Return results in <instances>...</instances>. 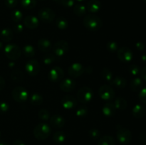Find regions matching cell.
Listing matches in <instances>:
<instances>
[{"instance_id":"28","label":"cell","mask_w":146,"mask_h":145,"mask_svg":"<svg viewBox=\"0 0 146 145\" xmlns=\"http://www.w3.org/2000/svg\"><path fill=\"white\" fill-rule=\"evenodd\" d=\"M113 105L115 106V109H118L120 110H123V109H126L128 103H127V101L124 98H117L115 100V101H114Z\"/></svg>"},{"instance_id":"36","label":"cell","mask_w":146,"mask_h":145,"mask_svg":"<svg viewBox=\"0 0 146 145\" xmlns=\"http://www.w3.org/2000/svg\"><path fill=\"white\" fill-rule=\"evenodd\" d=\"M38 116L39 117L40 119L44 121L48 120V119L51 118V115H50V112H48L47 109H42L38 112Z\"/></svg>"},{"instance_id":"34","label":"cell","mask_w":146,"mask_h":145,"mask_svg":"<svg viewBox=\"0 0 146 145\" xmlns=\"http://www.w3.org/2000/svg\"><path fill=\"white\" fill-rule=\"evenodd\" d=\"M21 5L27 9H31L36 5V0H21Z\"/></svg>"},{"instance_id":"29","label":"cell","mask_w":146,"mask_h":145,"mask_svg":"<svg viewBox=\"0 0 146 145\" xmlns=\"http://www.w3.org/2000/svg\"><path fill=\"white\" fill-rule=\"evenodd\" d=\"M86 7L82 4H76L74 7V12L78 16H83L86 14Z\"/></svg>"},{"instance_id":"52","label":"cell","mask_w":146,"mask_h":145,"mask_svg":"<svg viewBox=\"0 0 146 145\" xmlns=\"http://www.w3.org/2000/svg\"><path fill=\"white\" fill-rule=\"evenodd\" d=\"M14 65H15V63H13V62H11V63H9V66L10 68H13V67L14 66Z\"/></svg>"},{"instance_id":"13","label":"cell","mask_w":146,"mask_h":145,"mask_svg":"<svg viewBox=\"0 0 146 145\" xmlns=\"http://www.w3.org/2000/svg\"><path fill=\"white\" fill-rule=\"evenodd\" d=\"M84 71H85V69H84V66L78 63H73L72 65H70L68 69V72L70 76L74 78H78L81 75H82Z\"/></svg>"},{"instance_id":"1","label":"cell","mask_w":146,"mask_h":145,"mask_svg":"<svg viewBox=\"0 0 146 145\" xmlns=\"http://www.w3.org/2000/svg\"><path fill=\"white\" fill-rule=\"evenodd\" d=\"M84 27L88 31H97L102 27L103 23L101 18L94 14H88L86 16L83 21Z\"/></svg>"},{"instance_id":"42","label":"cell","mask_w":146,"mask_h":145,"mask_svg":"<svg viewBox=\"0 0 146 145\" xmlns=\"http://www.w3.org/2000/svg\"><path fill=\"white\" fill-rule=\"evenodd\" d=\"M9 109V105L6 102H0V113H6Z\"/></svg>"},{"instance_id":"33","label":"cell","mask_w":146,"mask_h":145,"mask_svg":"<svg viewBox=\"0 0 146 145\" xmlns=\"http://www.w3.org/2000/svg\"><path fill=\"white\" fill-rule=\"evenodd\" d=\"M22 51L24 55L28 57V58H31V57L34 56V55H35V50H34V48L31 45H24Z\"/></svg>"},{"instance_id":"8","label":"cell","mask_w":146,"mask_h":145,"mask_svg":"<svg viewBox=\"0 0 146 145\" xmlns=\"http://www.w3.org/2000/svg\"><path fill=\"white\" fill-rule=\"evenodd\" d=\"M100 98L104 101H111L115 97V92L111 86L104 85L98 90Z\"/></svg>"},{"instance_id":"38","label":"cell","mask_w":146,"mask_h":145,"mask_svg":"<svg viewBox=\"0 0 146 145\" xmlns=\"http://www.w3.org/2000/svg\"><path fill=\"white\" fill-rule=\"evenodd\" d=\"M87 113H88V107L86 105H81L77 109L76 115L77 117H83L86 116Z\"/></svg>"},{"instance_id":"3","label":"cell","mask_w":146,"mask_h":145,"mask_svg":"<svg viewBox=\"0 0 146 145\" xmlns=\"http://www.w3.org/2000/svg\"><path fill=\"white\" fill-rule=\"evenodd\" d=\"M4 54L9 59L16 61L21 55V49L18 45L14 44H9L4 47Z\"/></svg>"},{"instance_id":"23","label":"cell","mask_w":146,"mask_h":145,"mask_svg":"<svg viewBox=\"0 0 146 145\" xmlns=\"http://www.w3.org/2000/svg\"><path fill=\"white\" fill-rule=\"evenodd\" d=\"M131 88L134 92H140L143 86V82L140 78H134L131 81Z\"/></svg>"},{"instance_id":"2","label":"cell","mask_w":146,"mask_h":145,"mask_svg":"<svg viewBox=\"0 0 146 145\" xmlns=\"http://www.w3.org/2000/svg\"><path fill=\"white\" fill-rule=\"evenodd\" d=\"M51 132V127L48 124L40 123L37 125L34 128V135L37 139L44 140L49 136Z\"/></svg>"},{"instance_id":"16","label":"cell","mask_w":146,"mask_h":145,"mask_svg":"<svg viewBox=\"0 0 146 145\" xmlns=\"http://www.w3.org/2000/svg\"><path fill=\"white\" fill-rule=\"evenodd\" d=\"M24 25L29 29H35L39 26V21L34 16H27L24 19Z\"/></svg>"},{"instance_id":"35","label":"cell","mask_w":146,"mask_h":145,"mask_svg":"<svg viewBox=\"0 0 146 145\" xmlns=\"http://www.w3.org/2000/svg\"><path fill=\"white\" fill-rule=\"evenodd\" d=\"M23 14L20 10L16 9L11 12V18L15 22H19L21 19H22Z\"/></svg>"},{"instance_id":"7","label":"cell","mask_w":146,"mask_h":145,"mask_svg":"<svg viewBox=\"0 0 146 145\" xmlns=\"http://www.w3.org/2000/svg\"><path fill=\"white\" fill-rule=\"evenodd\" d=\"M38 18L41 21L45 23H51L55 18V13L51 9L48 7H44L38 11Z\"/></svg>"},{"instance_id":"15","label":"cell","mask_w":146,"mask_h":145,"mask_svg":"<svg viewBox=\"0 0 146 145\" xmlns=\"http://www.w3.org/2000/svg\"><path fill=\"white\" fill-rule=\"evenodd\" d=\"M76 88V82L71 78H64L61 80L60 83V88L64 92H70Z\"/></svg>"},{"instance_id":"24","label":"cell","mask_w":146,"mask_h":145,"mask_svg":"<svg viewBox=\"0 0 146 145\" xmlns=\"http://www.w3.org/2000/svg\"><path fill=\"white\" fill-rule=\"evenodd\" d=\"M112 85L118 88H123L126 86L127 80L125 78L121 76H117L115 78H113L112 81L111 82Z\"/></svg>"},{"instance_id":"27","label":"cell","mask_w":146,"mask_h":145,"mask_svg":"<svg viewBox=\"0 0 146 145\" xmlns=\"http://www.w3.org/2000/svg\"><path fill=\"white\" fill-rule=\"evenodd\" d=\"M98 145H115V141L111 136L105 135L100 138L98 142Z\"/></svg>"},{"instance_id":"30","label":"cell","mask_w":146,"mask_h":145,"mask_svg":"<svg viewBox=\"0 0 146 145\" xmlns=\"http://www.w3.org/2000/svg\"><path fill=\"white\" fill-rule=\"evenodd\" d=\"M101 77L106 82H111L113 78V75L111 70L107 68H103L102 72H101Z\"/></svg>"},{"instance_id":"45","label":"cell","mask_w":146,"mask_h":145,"mask_svg":"<svg viewBox=\"0 0 146 145\" xmlns=\"http://www.w3.org/2000/svg\"><path fill=\"white\" fill-rule=\"evenodd\" d=\"M74 0H61V4L66 7H72L74 5Z\"/></svg>"},{"instance_id":"26","label":"cell","mask_w":146,"mask_h":145,"mask_svg":"<svg viewBox=\"0 0 146 145\" xmlns=\"http://www.w3.org/2000/svg\"><path fill=\"white\" fill-rule=\"evenodd\" d=\"M44 102V98L42 95L39 93H34L31 95L30 98V102L34 106H38L41 105Z\"/></svg>"},{"instance_id":"21","label":"cell","mask_w":146,"mask_h":145,"mask_svg":"<svg viewBox=\"0 0 146 145\" xmlns=\"http://www.w3.org/2000/svg\"><path fill=\"white\" fill-rule=\"evenodd\" d=\"M13 37H14V33L9 28H4L0 32V38L4 42H9L13 39Z\"/></svg>"},{"instance_id":"49","label":"cell","mask_w":146,"mask_h":145,"mask_svg":"<svg viewBox=\"0 0 146 145\" xmlns=\"http://www.w3.org/2000/svg\"><path fill=\"white\" fill-rule=\"evenodd\" d=\"M141 78L144 80L146 81V67L143 68L141 71Z\"/></svg>"},{"instance_id":"11","label":"cell","mask_w":146,"mask_h":145,"mask_svg":"<svg viewBox=\"0 0 146 145\" xmlns=\"http://www.w3.org/2000/svg\"><path fill=\"white\" fill-rule=\"evenodd\" d=\"M118 59L124 63H128L133 59V52L128 47H122L117 51Z\"/></svg>"},{"instance_id":"4","label":"cell","mask_w":146,"mask_h":145,"mask_svg":"<svg viewBox=\"0 0 146 145\" xmlns=\"http://www.w3.org/2000/svg\"><path fill=\"white\" fill-rule=\"evenodd\" d=\"M116 135L118 140L122 144H128L132 139V134L131 131L120 125L118 126Z\"/></svg>"},{"instance_id":"57","label":"cell","mask_w":146,"mask_h":145,"mask_svg":"<svg viewBox=\"0 0 146 145\" xmlns=\"http://www.w3.org/2000/svg\"><path fill=\"white\" fill-rule=\"evenodd\" d=\"M143 1H144V2H145V4H146V0H143Z\"/></svg>"},{"instance_id":"48","label":"cell","mask_w":146,"mask_h":145,"mask_svg":"<svg viewBox=\"0 0 146 145\" xmlns=\"http://www.w3.org/2000/svg\"><path fill=\"white\" fill-rule=\"evenodd\" d=\"M4 86H5V80L4 78L0 75V91L4 89Z\"/></svg>"},{"instance_id":"54","label":"cell","mask_w":146,"mask_h":145,"mask_svg":"<svg viewBox=\"0 0 146 145\" xmlns=\"http://www.w3.org/2000/svg\"><path fill=\"white\" fill-rule=\"evenodd\" d=\"M0 145H9V144L7 143H6V142H0Z\"/></svg>"},{"instance_id":"58","label":"cell","mask_w":146,"mask_h":145,"mask_svg":"<svg viewBox=\"0 0 146 145\" xmlns=\"http://www.w3.org/2000/svg\"><path fill=\"white\" fill-rule=\"evenodd\" d=\"M0 135H1V132H0Z\"/></svg>"},{"instance_id":"51","label":"cell","mask_w":146,"mask_h":145,"mask_svg":"<svg viewBox=\"0 0 146 145\" xmlns=\"http://www.w3.org/2000/svg\"><path fill=\"white\" fill-rule=\"evenodd\" d=\"M141 60L143 63H146V53L143 54V55L141 56Z\"/></svg>"},{"instance_id":"46","label":"cell","mask_w":146,"mask_h":145,"mask_svg":"<svg viewBox=\"0 0 146 145\" xmlns=\"http://www.w3.org/2000/svg\"><path fill=\"white\" fill-rule=\"evenodd\" d=\"M14 31H15L16 33H18V34H19V33L22 32L23 30H24V26L21 24H17L14 26Z\"/></svg>"},{"instance_id":"37","label":"cell","mask_w":146,"mask_h":145,"mask_svg":"<svg viewBox=\"0 0 146 145\" xmlns=\"http://www.w3.org/2000/svg\"><path fill=\"white\" fill-rule=\"evenodd\" d=\"M106 48L108 51L111 53L116 52L119 48H118V44L115 41H111L106 44Z\"/></svg>"},{"instance_id":"12","label":"cell","mask_w":146,"mask_h":145,"mask_svg":"<svg viewBox=\"0 0 146 145\" xmlns=\"http://www.w3.org/2000/svg\"><path fill=\"white\" fill-rule=\"evenodd\" d=\"M64 76V70L58 66L54 67L50 70L48 77L51 82H56L61 80Z\"/></svg>"},{"instance_id":"25","label":"cell","mask_w":146,"mask_h":145,"mask_svg":"<svg viewBox=\"0 0 146 145\" xmlns=\"http://www.w3.org/2000/svg\"><path fill=\"white\" fill-rule=\"evenodd\" d=\"M11 79L14 82L19 83L24 79V74L19 69L14 70L11 73Z\"/></svg>"},{"instance_id":"17","label":"cell","mask_w":146,"mask_h":145,"mask_svg":"<svg viewBox=\"0 0 146 145\" xmlns=\"http://www.w3.org/2000/svg\"><path fill=\"white\" fill-rule=\"evenodd\" d=\"M65 119L59 115H53L50 118V124L55 128H61L65 125Z\"/></svg>"},{"instance_id":"20","label":"cell","mask_w":146,"mask_h":145,"mask_svg":"<svg viewBox=\"0 0 146 145\" xmlns=\"http://www.w3.org/2000/svg\"><path fill=\"white\" fill-rule=\"evenodd\" d=\"M115 109H115L113 103L111 102H108L103 106L102 112L105 116L111 117L115 114Z\"/></svg>"},{"instance_id":"56","label":"cell","mask_w":146,"mask_h":145,"mask_svg":"<svg viewBox=\"0 0 146 145\" xmlns=\"http://www.w3.org/2000/svg\"><path fill=\"white\" fill-rule=\"evenodd\" d=\"M76 1H85V0H76Z\"/></svg>"},{"instance_id":"41","label":"cell","mask_w":146,"mask_h":145,"mask_svg":"<svg viewBox=\"0 0 146 145\" xmlns=\"http://www.w3.org/2000/svg\"><path fill=\"white\" fill-rule=\"evenodd\" d=\"M129 72L131 75H138L140 72H141V70L140 68L136 65H131L129 68Z\"/></svg>"},{"instance_id":"18","label":"cell","mask_w":146,"mask_h":145,"mask_svg":"<svg viewBox=\"0 0 146 145\" xmlns=\"http://www.w3.org/2000/svg\"><path fill=\"white\" fill-rule=\"evenodd\" d=\"M38 48L42 52H49L52 48V44L47 38H41L38 41Z\"/></svg>"},{"instance_id":"53","label":"cell","mask_w":146,"mask_h":145,"mask_svg":"<svg viewBox=\"0 0 146 145\" xmlns=\"http://www.w3.org/2000/svg\"><path fill=\"white\" fill-rule=\"evenodd\" d=\"M3 48V44L1 41H0V50H1Z\"/></svg>"},{"instance_id":"55","label":"cell","mask_w":146,"mask_h":145,"mask_svg":"<svg viewBox=\"0 0 146 145\" xmlns=\"http://www.w3.org/2000/svg\"><path fill=\"white\" fill-rule=\"evenodd\" d=\"M55 1H56L57 3H61V0H54Z\"/></svg>"},{"instance_id":"10","label":"cell","mask_w":146,"mask_h":145,"mask_svg":"<svg viewBox=\"0 0 146 145\" xmlns=\"http://www.w3.org/2000/svg\"><path fill=\"white\" fill-rule=\"evenodd\" d=\"M25 69L27 73L31 76H36L40 71V64L36 60H29L26 63Z\"/></svg>"},{"instance_id":"22","label":"cell","mask_w":146,"mask_h":145,"mask_svg":"<svg viewBox=\"0 0 146 145\" xmlns=\"http://www.w3.org/2000/svg\"><path fill=\"white\" fill-rule=\"evenodd\" d=\"M145 113V108L143 105H135L132 109V114L134 117L135 118H142Z\"/></svg>"},{"instance_id":"39","label":"cell","mask_w":146,"mask_h":145,"mask_svg":"<svg viewBox=\"0 0 146 145\" xmlns=\"http://www.w3.org/2000/svg\"><path fill=\"white\" fill-rule=\"evenodd\" d=\"M88 134H89V136L93 140H96L101 136V132L98 129L93 128V129H90V131L88 132Z\"/></svg>"},{"instance_id":"9","label":"cell","mask_w":146,"mask_h":145,"mask_svg":"<svg viewBox=\"0 0 146 145\" xmlns=\"http://www.w3.org/2000/svg\"><path fill=\"white\" fill-rule=\"evenodd\" d=\"M13 99L18 102H25L29 97V93L27 90L23 87H16L11 92Z\"/></svg>"},{"instance_id":"32","label":"cell","mask_w":146,"mask_h":145,"mask_svg":"<svg viewBox=\"0 0 146 145\" xmlns=\"http://www.w3.org/2000/svg\"><path fill=\"white\" fill-rule=\"evenodd\" d=\"M56 25L58 27L59 29L64 30L68 28V21L64 17H58V18L56 19Z\"/></svg>"},{"instance_id":"43","label":"cell","mask_w":146,"mask_h":145,"mask_svg":"<svg viewBox=\"0 0 146 145\" xmlns=\"http://www.w3.org/2000/svg\"><path fill=\"white\" fill-rule=\"evenodd\" d=\"M138 97H139V99L141 100V102L146 104V86L141 90Z\"/></svg>"},{"instance_id":"47","label":"cell","mask_w":146,"mask_h":145,"mask_svg":"<svg viewBox=\"0 0 146 145\" xmlns=\"http://www.w3.org/2000/svg\"><path fill=\"white\" fill-rule=\"evenodd\" d=\"M135 47L138 51H143L144 48H145V45L142 42H137L135 44Z\"/></svg>"},{"instance_id":"31","label":"cell","mask_w":146,"mask_h":145,"mask_svg":"<svg viewBox=\"0 0 146 145\" xmlns=\"http://www.w3.org/2000/svg\"><path fill=\"white\" fill-rule=\"evenodd\" d=\"M53 139H54V141L56 142V143L61 144L66 140V134L64 133V132L58 131V132H56L54 134Z\"/></svg>"},{"instance_id":"6","label":"cell","mask_w":146,"mask_h":145,"mask_svg":"<svg viewBox=\"0 0 146 145\" xmlns=\"http://www.w3.org/2000/svg\"><path fill=\"white\" fill-rule=\"evenodd\" d=\"M68 50H69L68 44L64 40L57 41L53 47L54 53L58 57H62L68 53Z\"/></svg>"},{"instance_id":"14","label":"cell","mask_w":146,"mask_h":145,"mask_svg":"<svg viewBox=\"0 0 146 145\" xmlns=\"http://www.w3.org/2000/svg\"><path fill=\"white\" fill-rule=\"evenodd\" d=\"M61 103L64 109H71L76 107L77 100L71 95H65L61 99Z\"/></svg>"},{"instance_id":"50","label":"cell","mask_w":146,"mask_h":145,"mask_svg":"<svg viewBox=\"0 0 146 145\" xmlns=\"http://www.w3.org/2000/svg\"><path fill=\"white\" fill-rule=\"evenodd\" d=\"M12 145H26L21 140H16L13 142V144Z\"/></svg>"},{"instance_id":"19","label":"cell","mask_w":146,"mask_h":145,"mask_svg":"<svg viewBox=\"0 0 146 145\" xmlns=\"http://www.w3.org/2000/svg\"><path fill=\"white\" fill-rule=\"evenodd\" d=\"M101 9V3L99 0H91L87 4L86 9L91 13H96Z\"/></svg>"},{"instance_id":"5","label":"cell","mask_w":146,"mask_h":145,"mask_svg":"<svg viewBox=\"0 0 146 145\" xmlns=\"http://www.w3.org/2000/svg\"><path fill=\"white\" fill-rule=\"evenodd\" d=\"M94 92L88 87H83L77 92V99L81 103H87L92 100Z\"/></svg>"},{"instance_id":"44","label":"cell","mask_w":146,"mask_h":145,"mask_svg":"<svg viewBox=\"0 0 146 145\" xmlns=\"http://www.w3.org/2000/svg\"><path fill=\"white\" fill-rule=\"evenodd\" d=\"M18 0H5V4L8 8H14L17 5Z\"/></svg>"},{"instance_id":"40","label":"cell","mask_w":146,"mask_h":145,"mask_svg":"<svg viewBox=\"0 0 146 145\" xmlns=\"http://www.w3.org/2000/svg\"><path fill=\"white\" fill-rule=\"evenodd\" d=\"M54 61H55V56L54 55V54L48 53L44 55V57L43 58V62L47 65L53 63Z\"/></svg>"}]
</instances>
